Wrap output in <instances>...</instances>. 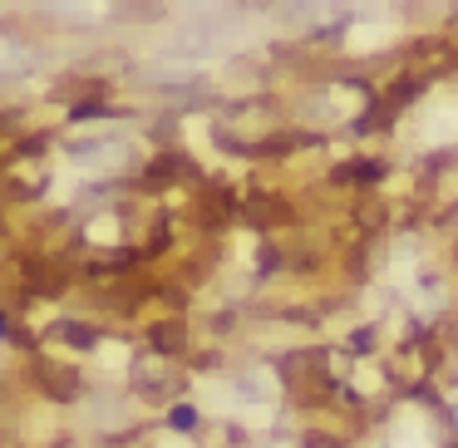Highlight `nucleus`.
I'll use <instances>...</instances> for the list:
<instances>
[{
  "instance_id": "nucleus-1",
  "label": "nucleus",
  "mask_w": 458,
  "mask_h": 448,
  "mask_svg": "<svg viewBox=\"0 0 458 448\" xmlns=\"http://www.w3.org/2000/svg\"><path fill=\"white\" fill-rule=\"evenodd\" d=\"M133 389H139L143 399H173L182 389V375L163 369L158 359H139V369H133Z\"/></svg>"
},
{
  "instance_id": "nucleus-2",
  "label": "nucleus",
  "mask_w": 458,
  "mask_h": 448,
  "mask_svg": "<svg viewBox=\"0 0 458 448\" xmlns=\"http://www.w3.org/2000/svg\"><path fill=\"white\" fill-rule=\"evenodd\" d=\"M148 345L158 350V359H178V355H188V325L182 320H158V325L148 330Z\"/></svg>"
},
{
  "instance_id": "nucleus-3",
  "label": "nucleus",
  "mask_w": 458,
  "mask_h": 448,
  "mask_svg": "<svg viewBox=\"0 0 458 448\" xmlns=\"http://www.w3.org/2000/svg\"><path fill=\"white\" fill-rule=\"evenodd\" d=\"M35 379H45V389H50V399H60V404H70V399H80V375L64 365H50V359H40L35 365Z\"/></svg>"
},
{
  "instance_id": "nucleus-4",
  "label": "nucleus",
  "mask_w": 458,
  "mask_h": 448,
  "mask_svg": "<svg viewBox=\"0 0 458 448\" xmlns=\"http://www.w3.org/2000/svg\"><path fill=\"white\" fill-rule=\"evenodd\" d=\"M242 217L257 222V227H271V222H286V217H291V207H286L281 198H267V192H257V198L242 202Z\"/></svg>"
},
{
  "instance_id": "nucleus-5",
  "label": "nucleus",
  "mask_w": 458,
  "mask_h": 448,
  "mask_svg": "<svg viewBox=\"0 0 458 448\" xmlns=\"http://www.w3.org/2000/svg\"><path fill=\"white\" fill-rule=\"evenodd\" d=\"M355 222H360L365 232H375L379 222H385V202H375V198H360V202H355Z\"/></svg>"
},
{
  "instance_id": "nucleus-6",
  "label": "nucleus",
  "mask_w": 458,
  "mask_h": 448,
  "mask_svg": "<svg viewBox=\"0 0 458 448\" xmlns=\"http://www.w3.org/2000/svg\"><path fill=\"white\" fill-rule=\"evenodd\" d=\"M379 168L375 163H345V168H335V182H375Z\"/></svg>"
},
{
  "instance_id": "nucleus-7",
  "label": "nucleus",
  "mask_w": 458,
  "mask_h": 448,
  "mask_svg": "<svg viewBox=\"0 0 458 448\" xmlns=\"http://www.w3.org/2000/svg\"><path fill=\"white\" fill-rule=\"evenodd\" d=\"M60 335H64V340H70V345H80V350H89V345H94V340H99V335H94V330H89V325H60Z\"/></svg>"
},
{
  "instance_id": "nucleus-8",
  "label": "nucleus",
  "mask_w": 458,
  "mask_h": 448,
  "mask_svg": "<svg viewBox=\"0 0 458 448\" xmlns=\"http://www.w3.org/2000/svg\"><path fill=\"white\" fill-rule=\"evenodd\" d=\"M0 335H5V340L15 335V330H11V320H5V316H0Z\"/></svg>"
},
{
  "instance_id": "nucleus-9",
  "label": "nucleus",
  "mask_w": 458,
  "mask_h": 448,
  "mask_svg": "<svg viewBox=\"0 0 458 448\" xmlns=\"http://www.w3.org/2000/svg\"><path fill=\"white\" fill-rule=\"evenodd\" d=\"M251 5H271V0H251Z\"/></svg>"
},
{
  "instance_id": "nucleus-10",
  "label": "nucleus",
  "mask_w": 458,
  "mask_h": 448,
  "mask_svg": "<svg viewBox=\"0 0 458 448\" xmlns=\"http://www.w3.org/2000/svg\"><path fill=\"white\" fill-rule=\"evenodd\" d=\"M0 232H5V227H0Z\"/></svg>"
}]
</instances>
